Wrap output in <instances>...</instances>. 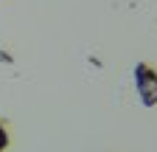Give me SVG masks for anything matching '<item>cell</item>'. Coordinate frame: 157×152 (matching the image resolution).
I'll use <instances>...</instances> for the list:
<instances>
[{
  "mask_svg": "<svg viewBox=\"0 0 157 152\" xmlns=\"http://www.w3.org/2000/svg\"><path fill=\"white\" fill-rule=\"evenodd\" d=\"M135 87H137V96L146 107L157 104V70L149 68L146 62H137L135 65Z\"/></svg>",
  "mask_w": 157,
  "mask_h": 152,
  "instance_id": "obj_1",
  "label": "cell"
},
{
  "mask_svg": "<svg viewBox=\"0 0 157 152\" xmlns=\"http://www.w3.org/2000/svg\"><path fill=\"white\" fill-rule=\"evenodd\" d=\"M6 146H9V135H6V127L0 124V152H3Z\"/></svg>",
  "mask_w": 157,
  "mask_h": 152,
  "instance_id": "obj_2",
  "label": "cell"
}]
</instances>
